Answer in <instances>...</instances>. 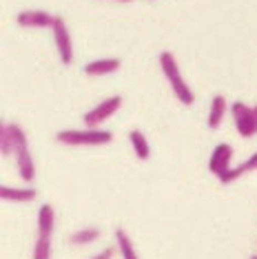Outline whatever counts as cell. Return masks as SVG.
I'll use <instances>...</instances> for the list:
<instances>
[{
  "mask_svg": "<svg viewBox=\"0 0 257 259\" xmlns=\"http://www.w3.org/2000/svg\"><path fill=\"white\" fill-rule=\"evenodd\" d=\"M157 60H160V69H162V73L166 75L168 84H171L173 96L178 98L180 102L184 104V107H191V104L195 102V96H193L191 87L186 84L184 78H182V73H180V64H178V60H175V56L171 54V51H162Z\"/></svg>",
  "mask_w": 257,
  "mask_h": 259,
  "instance_id": "obj_1",
  "label": "cell"
},
{
  "mask_svg": "<svg viewBox=\"0 0 257 259\" xmlns=\"http://www.w3.org/2000/svg\"><path fill=\"white\" fill-rule=\"evenodd\" d=\"M113 140L111 131L102 128H67L56 135V142L64 146H104Z\"/></svg>",
  "mask_w": 257,
  "mask_h": 259,
  "instance_id": "obj_2",
  "label": "cell"
},
{
  "mask_svg": "<svg viewBox=\"0 0 257 259\" xmlns=\"http://www.w3.org/2000/svg\"><path fill=\"white\" fill-rule=\"evenodd\" d=\"M122 107V98L120 96H111L107 100H102L100 104H96L93 109H89L82 115V122L87 128H98L100 124H104L107 120H111Z\"/></svg>",
  "mask_w": 257,
  "mask_h": 259,
  "instance_id": "obj_3",
  "label": "cell"
},
{
  "mask_svg": "<svg viewBox=\"0 0 257 259\" xmlns=\"http://www.w3.org/2000/svg\"><path fill=\"white\" fill-rule=\"evenodd\" d=\"M233 122H235V131L242 138H253L257 133V117H255V107H248L244 102H233L231 107Z\"/></svg>",
  "mask_w": 257,
  "mask_h": 259,
  "instance_id": "obj_4",
  "label": "cell"
},
{
  "mask_svg": "<svg viewBox=\"0 0 257 259\" xmlns=\"http://www.w3.org/2000/svg\"><path fill=\"white\" fill-rule=\"evenodd\" d=\"M51 31H54V42H56L58 56H60V62L62 64H71L73 62V40H71V33H69L64 18L56 16Z\"/></svg>",
  "mask_w": 257,
  "mask_h": 259,
  "instance_id": "obj_5",
  "label": "cell"
},
{
  "mask_svg": "<svg viewBox=\"0 0 257 259\" xmlns=\"http://www.w3.org/2000/svg\"><path fill=\"white\" fill-rule=\"evenodd\" d=\"M56 16H51L49 11H38V9H29V11H20L16 16V22L25 29H51L54 27Z\"/></svg>",
  "mask_w": 257,
  "mask_h": 259,
  "instance_id": "obj_6",
  "label": "cell"
},
{
  "mask_svg": "<svg viewBox=\"0 0 257 259\" xmlns=\"http://www.w3.org/2000/svg\"><path fill=\"white\" fill-rule=\"evenodd\" d=\"M231 160H233V146L231 144H218L211 153V160H208V170H211L213 175H222L226 173V170H231Z\"/></svg>",
  "mask_w": 257,
  "mask_h": 259,
  "instance_id": "obj_7",
  "label": "cell"
},
{
  "mask_svg": "<svg viewBox=\"0 0 257 259\" xmlns=\"http://www.w3.org/2000/svg\"><path fill=\"white\" fill-rule=\"evenodd\" d=\"M16 166H18V175L22 178V182L31 184L36 180V164H33V157L29 153V146H22V149L16 151Z\"/></svg>",
  "mask_w": 257,
  "mask_h": 259,
  "instance_id": "obj_8",
  "label": "cell"
},
{
  "mask_svg": "<svg viewBox=\"0 0 257 259\" xmlns=\"http://www.w3.org/2000/svg\"><path fill=\"white\" fill-rule=\"evenodd\" d=\"M120 60L118 58H100V60H91L89 64H84V75L91 78H100V75H109L115 73L120 69Z\"/></svg>",
  "mask_w": 257,
  "mask_h": 259,
  "instance_id": "obj_9",
  "label": "cell"
},
{
  "mask_svg": "<svg viewBox=\"0 0 257 259\" xmlns=\"http://www.w3.org/2000/svg\"><path fill=\"white\" fill-rule=\"evenodd\" d=\"M38 197L36 188H14V186H0V199L3 202H20V204H27V202H33Z\"/></svg>",
  "mask_w": 257,
  "mask_h": 259,
  "instance_id": "obj_10",
  "label": "cell"
},
{
  "mask_svg": "<svg viewBox=\"0 0 257 259\" xmlns=\"http://www.w3.org/2000/svg\"><path fill=\"white\" fill-rule=\"evenodd\" d=\"M56 228V210L51 204H42L38 210V235L51 237Z\"/></svg>",
  "mask_w": 257,
  "mask_h": 259,
  "instance_id": "obj_11",
  "label": "cell"
},
{
  "mask_svg": "<svg viewBox=\"0 0 257 259\" xmlns=\"http://www.w3.org/2000/svg\"><path fill=\"white\" fill-rule=\"evenodd\" d=\"M226 109H229V104H226V98L224 96H215L211 100V109H208V120L206 124L211 131H218L222 126V120H224L226 115Z\"/></svg>",
  "mask_w": 257,
  "mask_h": 259,
  "instance_id": "obj_12",
  "label": "cell"
},
{
  "mask_svg": "<svg viewBox=\"0 0 257 259\" xmlns=\"http://www.w3.org/2000/svg\"><path fill=\"white\" fill-rule=\"evenodd\" d=\"M250 170H257V153H253V155H250L246 162L239 164V166L231 168V170H226V173L220 178V182H222V184H233L235 180H239L242 175L250 173Z\"/></svg>",
  "mask_w": 257,
  "mask_h": 259,
  "instance_id": "obj_13",
  "label": "cell"
},
{
  "mask_svg": "<svg viewBox=\"0 0 257 259\" xmlns=\"http://www.w3.org/2000/svg\"><path fill=\"white\" fill-rule=\"evenodd\" d=\"M128 142H131V146H133V153H136V157H138V160L147 162L149 157H151V146H149V142H147V135H144L142 131H138V128H133V131L128 133Z\"/></svg>",
  "mask_w": 257,
  "mask_h": 259,
  "instance_id": "obj_14",
  "label": "cell"
},
{
  "mask_svg": "<svg viewBox=\"0 0 257 259\" xmlns=\"http://www.w3.org/2000/svg\"><path fill=\"white\" fill-rule=\"evenodd\" d=\"M115 246H118V252L122 255V259H138V252L133 248V241L124 228H118V231H115Z\"/></svg>",
  "mask_w": 257,
  "mask_h": 259,
  "instance_id": "obj_15",
  "label": "cell"
},
{
  "mask_svg": "<svg viewBox=\"0 0 257 259\" xmlns=\"http://www.w3.org/2000/svg\"><path fill=\"white\" fill-rule=\"evenodd\" d=\"M102 231L96 226H87V228H80V231H75L71 237H69V241H71L73 246H87V244H93V241L100 239Z\"/></svg>",
  "mask_w": 257,
  "mask_h": 259,
  "instance_id": "obj_16",
  "label": "cell"
},
{
  "mask_svg": "<svg viewBox=\"0 0 257 259\" xmlns=\"http://www.w3.org/2000/svg\"><path fill=\"white\" fill-rule=\"evenodd\" d=\"M31 259H51V237H42V235H38L36 244H33Z\"/></svg>",
  "mask_w": 257,
  "mask_h": 259,
  "instance_id": "obj_17",
  "label": "cell"
},
{
  "mask_svg": "<svg viewBox=\"0 0 257 259\" xmlns=\"http://www.w3.org/2000/svg\"><path fill=\"white\" fill-rule=\"evenodd\" d=\"M0 153H3V157L16 155V146H14V142H11L7 128H5V122H3V126H0Z\"/></svg>",
  "mask_w": 257,
  "mask_h": 259,
  "instance_id": "obj_18",
  "label": "cell"
},
{
  "mask_svg": "<svg viewBox=\"0 0 257 259\" xmlns=\"http://www.w3.org/2000/svg\"><path fill=\"white\" fill-rule=\"evenodd\" d=\"M115 252H118V246H109V248L100 250V252H98V255H93L91 259H113Z\"/></svg>",
  "mask_w": 257,
  "mask_h": 259,
  "instance_id": "obj_19",
  "label": "cell"
},
{
  "mask_svg": "<svg viewBox=\"0 0 257 259\" xmlns=\"http://www.w3.org/2000/svg\"><path fill=\"white\" fill-rule=\"evenodd\" d=\"M113 3H131V0H113Z\"/></svg>",
  "mask_w": 257,
  "mask_h": 259,
  "instance_id": "obj_20",
  "label": "cell"
},
{
  "mask_svg": "<svg viewBox=\"0 0 257 259\" xmlns=\"http://www.w3.org/2000/svg\"><path fill=\"white\" fill-rule=\"evenodd\" d=\"M255 117H257V104H255Z\"/></svg>",
  "mask_w": 257,
  "mask_h": 259,
  "instance_id": "obj_21",
  "label": "cell"
},
{
  "mask_svg": "<svg viewBox=\"0 0 257 259\" xmlns=\"http://www.w3.org/2000/svg\"><path fill=\"white\" fill-rule=\"evenodd\" d=\"M250 259H257V255H253V257H250Z\"/></svg>",
  "mask_w": 257,
  "mask_h": 259,
  "instance_id": "obj_22",
  "label": "cell"
}]
</instances>
